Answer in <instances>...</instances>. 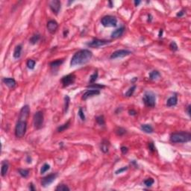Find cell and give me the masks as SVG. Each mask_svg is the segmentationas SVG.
<instances>
[{
  "label": "cell",
  "mask_w": 191,
  "mask_h": 191,
  "mask_svg": "<svg viewBox=\"0 0 191 191\" xmlns=\"http://www.w3.org/2000/svg\"><path fill=\"white\" fill-rule=\"evenodd\" d=\"M61 5V3L59 0H52L51 2H49V8L55 15H58L60 12Z\"/></svg>",
  "instance_id": "cell-12"
},
{
  "label": "cell",
  "mask_w": 191,
  "mask_h": 191,
  "mask_svg": "<svg viewBox=\"0 0 191 191\" xmlns=\"http://www.w3.org/2000/svg\"><path fill=\"white\" fill-rule=\"evenodd\" d=\"M58 173H51L49 175H48L47 176L43 177L41 180V185L43 187H47L49 186L51 183L55 182L56 178L58 177Z\"/></svg>",
  "instance_id": "cell-7"
},
{
  "label": "cell",
  "mask_w": 191,
  "mask_h": 191,
  "mask_svg": "<svg viewBox=\"0 0 191 191\" xmlns=\"http://www.w3.org/2000/svg\"><path fill=\"white\" fill-rule=\"evenodd\" d=\"M128 113L131 115V116H135L136 114H137V112L135 111V110H133V109H131V110H129L128 111Z\"/></svg>",
  "instance_id": "cell-43"
},
{
  "label": "cell",
  "mask_w": 191,
  "mask_h": 191,
  "mask_svg": "<svg viewBox=\"0 0 191 191\" xmlns=\"http://www.w3.org/2000/svg\"><path fill=\"white\" fill-rule=\"evenodd\" d=\"M22 49H23L22 45H17V47H15L14 54H13V56H14V58L15 59H18V58H20L21 53H22Z\"/></svg>",
  "instance_id": "cell-21"
},
{
  "label": "cell",
  "mask_w": 191,
  "mask_h": 191,
  "mask_svg": "<svg viewBox=\"0 0 191 191\" xmlns=\"http://www.w3.org/2000/svg\"><path fill=\"white\" fill-rule=\"evenodd\" d=\"M30 113V107L28 105H24L23 107H22V109L20 110L19 112V120H22V121H27V119L28 118Z\"/></svg>",
  "instance_id": "cell-11"
},
{
  "label": "cell",
  "mask_w": 191,
  "mask_h": 191,
  "mask_svg": "<svg viewBox=\"0 0 191 191\" xmlns=\"http://www.w3.org/2000/svg\"><path fill=\"white\" fill-rule=\"evenodd\" d=\"M125 32V28L124 27H120V28H117L115 31H113L111 33V37L113 39H116L118 37H120L123 34V33Z\"/></svg>",
  "instance_id": "cell-16"
},
{
  "label": "cell",
  "mask_w": 191,
  "mask_h": 191,
  "mask_svg": "<svg viewBox=\"0 0 191 191\" xmlns=\"http://www.w3.org/2000/svg\"><path fill=\"white\" fill-rule=\"evenodd\" d=\"M35 64H36L35 61H34L32 59H28V61H27V62H26L27 67H28V69H30V70H34V69Z\"/></svg>",
  "instance_id": "cell-33"
},
{
  "label": "cell",
  "mask_w": 191,
  "mask_h": 191,
  "mask_svg": "<svg viewBox=\"0 0 191 191\" xmlns=\"http://www.w3.org/2000/svg\"><path fill=\"white\" fill-rule=\"evenodd\" d=\"M131 54V51L128 49H119L117 51H113L110 57L111 59H117V58H121L126 56L129 55Z\"/></svg>",
  "instance_id": "cell-9"
},
{
  "label": "cell",
  "mask_w": 191,
  "mask_h": 191,
  "mask_svg": "<svg viewBox=\"0 0 191 191\" xmlns=\"http://www.w3.org/2000/svg\"><path fill=\"white\" fill-rule=\"evenodd\" d=\"M98 76H99L98 71L96 70V71H95V72L93 73V74H92L90 75V80H89V83H90V84H93V83H94V82L96 81V79H97Z\"/></svg>",
  "instance_id": "cell-29"
},
{
  "label": "cell",
  "mask_w": 191,
  "mask_h": 191,
  "mask_svg": "<svg viewBox=\"0 0 191 191\" xmlns=\"http://www.w3.org/2000/svg\"><path fill=\"white\" fill-rule=\"evenodd\" d=\"M109 146H110V143L107 140H102L100 145V149L103 153H107L109 150Z\"/></svg>",
  "instance_id": "cell-19"
},
{
  "label": "cell",
  "mask_w": 191,
  "mask_h": 191,
  "mask_svg": "<svg viewBox=\"0 0 191 191\" xmlns=\"http://www.w3.org/2000/svg\"><path fill=\"white\" fill-rule=\"evenodd\" d=\"M126 133V130L124 129L123 128H118L117 130H116V134L118 136H123Z\"/></svg>",
  "instance_id": "cell-36"
},
{
  "label": "cell",
  "mask_w": 191,
  "mask_h": 191,
  "mask_svg": "<svg viewBox=\"0 0 191 191\" xmlns=\"http://www.w3.org/2000/svg\"><path fill=\"white\" fill-rule=\"evenodd\" d=\"M143 102L146 107H154L156 104V96L151 91H146L143 97Z\"/></svg>",
  "instance_id": "cell-3"
},
{
  "label": "cell",
  "mask_w": 191,
  "mask_h": 191,
  "mask_svg": "<svg viewBox=\"0 0 191 191\" xmlns=\"http://www.w3.org/2000/svg\"><path fill=\"white\" fill-rule=\"evenodd\" d=\"M154 179L152 178H147L144 181V184L146 187H151L153 184H154Z\"/></svg>",
  "instance_id": "cell-35"
},
{
  "label": "cell",
  "mask_w": 191,
  "mask_h": 191,
  "mask_svg": "<svg viewBox=\"0 0 191 191\" xmlns=\"http://www.w3.org/2000/svg\"><path fill=\"white\" fill-rule=\"evenodd\" d=\"M170 141L173 143H184L191 140V134L187 131H180L173 133L170 135Z\"/></svg>",
  "instance_id": "cell-2"
},
{
  "label": "cell",
  "mask_w": 191,
  "mask_h": 191,
  "mask_svg": "<svg viewBox=\"0 0 191 191\" xmlns=\"http://www.w3.org/2000/svg\"><path fill=\"white\" fill-rule=\"evenodd\" d=\"M128 169V167H122V168H120V169H118L117 170L115 171V174H116V175H118V174H120V173H123V172L126 171Z\"/></svg>",
  "instance_id": "cell-39"
},
{
  "label": "cell",
  "mask_w": 191,
  "mask_h": 191,
  "mask_svg": "<svg viewBox=\"0 0 191 191\" xmlns=\"http://www.w3.org/2000/svg\"><path fill=\"white\" fill-rule=\"evenodd\" d=\"M108 4H109V8H113V2H112L111 1H109L108 2Z\"/></svg>",
  "instance_id": "cell-49"
},
{
  "label": "cell",
  "mask_w": 191,
  "mask_h": 191,
  "mask_svg": "<svg viewBox=\"0 0 191 191\" xmlns=\"http://www.w3.org/2000/svg\"><path fill=\"white\" fill-rule=\"evenodd\" d=\"M178 103V97L176 95L171 96L170 98H169L167 101V107H173V106H175Z\"/></svg>",
  "instance_id": "cell-18"
},
{
  "label": "cell",
  "mask_w": 191,
  "mask_h": 191,
  "mask_svg": "<svg viewBox=\"0 0 191 191\" xmlns=\"http://www.w3.org/2000/svg\"><path fill=\"white\" fill-rule=\"evenodd\" d=\"M96 121L99 126H102L105 124V118H104V116H102V115H100V116L96 117Z\"/></svg>",
  "instance_id": "cell-31"
},
{
  "label": "cell",
  "mask_w": 191,
  "mask_h": 191,
  "mask_svg": "<svg viewBox=\"0 0 191 191\" xmlns=\"http://www.w3.org/2000/svg\"><path fill=\"white\" fill-rule=\"evenodd\" d=\"M110 43V40H100V39H94L92 41L87 43V47H91V48H98L107 45Z\"/></svg>",
  "instance_id": "cell-10"
},
{
  "label": "cell",
  "mask_w": 191,
  "mask_h": 191,
  "mask_svg": "<svg viewBox=\"0 0 191 191\" xmlns=\"http://www.w3.org/2000/svg\"><path fill=\"white\" fill-rule=\"evenodd\" d=\"M75 78L76 77L74 74H68L66 75H64V77H62L61 81L63 87H66L73 84L75 81Z\"/></svg>",
  "instance_id": "cell-8"
},
{
  "label": "cell",
  "mask_w": 191,
  "mask_h": 191,
  "mask_svg": "<svg viewBox=\"0 0 191 191\" xmlns=\"http://www.w3.org/2000/svg\"><path fill=\"white\" fill-rule=\"evenodd\" d=\"M137 77H135V78L134 79L131 80V82H135V81H137Z\"/></svg>",
  "instance_id": "cell-50"
},
{
  "label": "cell",
  "mask_w": 191,
  "mask_h": 191,
  "mask_svg": "<svg viewBox=\"0 0 191 191\" xmlns=\"http://www.w3.org/2000/svg\"><path fill=\"white\" fill-rule=\"evenodd\" d=\"M136 85H133V86H131L130 88L128 90V91L125 93V96H126V97H131L134 93H135V89H136Z\"/></svg>",
  "instance_id": "cell-30"
},
{
  "label": "cell",
  "mask_w": 191,
  "mask_h": 191,
  "mask_svg": "<svg viewBox=\"0 0 191 191\" xmlns=\"http://www.w3.org/2000/svg\"><path fill=\"white\" fill-rule=\"evenodd\" d=\"M100 94V90H87L82 96V99L83 100H87V99L91 98L95 96H98Z\"/></svg>",
  "instance_id": "cell-13"
},
{
  "label": "cell",
  "mask_w": 191,
  "mask_h": 191,
  "mask_svg": "<svg viewBox=\"0 0 191 191\" xmlns=\"http://www.w3.org/2000/svg\"><path fill=\"white\" fill-rule=\"evenodd\" d=\"M2 81H3L4 84L6 86H8L9 88H14L17 85V82L13 78H5V79H3Z\"/></svg>",
  "instance_id": "cell-15"
},
{
  "label": "cell",
  "mask_w": 191,
  "mask_h": 191,
  "mask_svg": "<svg viewBox=\"0 0 191 191\" xmlns=\"http://www.w3.org/2000/svg\"><path fill=\"white\" fill-rule=\"evenodd\" d=\"M44 122V116L42 111H37L34 113L33 117L34 127L36 130H39L43 127Z\"/></svg>",
  "instance_id": "cell-5"
},
{
  "label": "cell",
  "mask_w": 191,
  "mask_h": 191,
  "mask_svg": "<svg viewBox=\"0 0 191 191\" xmlns=\"http://www.w3.org/2000/svg\"><path fill=\"white\" fill-rule=\"evenodd\" d=\"M160 77H161V74H160V73H159L158 71H157V70H153V71H152L149 75V79L152 80V81H154V80L158 79Z\"/></svg>",
  "instance_id": "cell-22"
},
{
  "label": "cell",
  "mask_w": 191,
  "mask_h": 191,
  "mask_svg": "<svg viewBox=\"0 0 191 191\" xmlns=\"http://www.w3.org/2000/svg\"><path fill=\"white\" fill-rule=\"evenodd\" d=\"M8 169H9V164L8 163V161H2V167H1V175H2V177H4V176H5L7 175Z\"/></svg>",
  "instance_id": "cell-17"
},
{
  "label": "cell",
  "mask_w": 191,
  "mask_h": 191,
  "mask_svg": "<svg viewBox=\"0 0 191 191\" xmlns=\"http://www.w3.org/2000/svg\"><path fill=\"white\" fill-rule=\"evenodd\" d=\"M101 23L105 27H116L117 25V19L113 16L107 15L102 18Z\"/></svg>",
  "instance_id": "cell-6"
},
{
  "label": "cell",
  "mask_w": 191,
  "mask_h": 191,
  "mask_svg": "<svg viewBox=\"0 0 191 191\" xmlns=\"http://www.w3.org/2000/svg\"><path fill=\"white\" fill-rule=\"evenodd\" d=\"M93 57V53L88 49H81L76 51L70 61V66H75L83 65L87 64L90 61Z\"/></svg>",
  "instance_id": "cell-1"
},
{
  "label": "cell",
  "mask_w": 191,
  "mask_h": 191,
  "mask_svg": "<svg viewBox=\"0 0 191 191\" xmlns=\"http://www.w3.org/2000/svg\"><path fill=\"white\" fill-rule=\"evenodd\" d=\"M64 63V60H62V59H58V60H56V61H54L51 62L50 64H49V66H50V67H51V69H55V68H58V66H60L62 64Z\"/></svg>",
  "instance_id": "cell-24"
},
{
  "label": "cell",
  "mask_w": 191,
  "mask_h": 191,
  "mask_svg": "<svg viewBox=\"0 0 191 191\" xmlns=\"http://www.w3.org/2000/svg\"><path fill=\"white\" fill-rule=\"evenodd\" d=\"M70 121H67L66 123L64 124H63V125H61L58 128H57V131L58 132H63V131H64L65 130H66L69 127H70Z\"/></svg>",
  "instance_id": "cell-26"
},
{
  "label": "cell",
  "mask_w": 191,
  "mask_h": 191,
  "mask_svg": "<svg viewBox=\"0 0 191 191\" xmlns=\"http://www.w3.org/2000/svg\"><path fill=\"white\" fill-rule=\"evenodd\" d=\"M49 169H50V166H49V164H48V163H44V164L42 166V167H41L40 173H41V174H44V173H47V171L49 170Z\"/></svg>",
  "instance_id": "cell-34"
},
{
  "label": "cell",
  "mask_w": 191,
  "mask_h": 191,
  "mask_svg": "<svg viewBox=\"0 0 191 191\" xmlns=\"http://www.w3.org/2000/svg\"><path fill=\"white\" fill-rule=\"evenodd\" d=\"M184 14H185V11H184V10H182V11H180L179 12H178L177 14H176V17H183Z\"/></svg>",
  "instance_id": "cell-41"
},
{
  "label": "cell",
  "mask_w": 191,
  "mask_h": 191,
  "mask_svg": "<svg viewBox=\"0 0 191 191\" xmlns=\"http://www.w3.org/2000/svg\"><path fill=\"white\" fill-rule=\"evenodd\" d=\"M78 114L79 116L80 119L82 120V121H84L86 120V117H85V114H84V111L81 107H80L79 110V112H78Z\"/></svg>",
  "instance_id": "cell-37"
},
{
  "label": "cell",
  "mask_w": 191,
  "mask_h": 191,
  "mask_svg": "<svg viewBox=\"0 0 191 191\" xmlns=\"http://www.w3.org/2000/svg\"><path fill=\"white\" fill-rule=\"evenodd\" d=\"M40 40V35L39 34H34L33 36H32V37L29 39V42H30V43H32V45H34V44H36Z\"/></svg>",
  "instance_id": "cell-25"
},
{
  "label": "cell",
  "mask_w": 191,
  "mask_h": 191,
  "mask_svg": "<svg viewBox=\"0 0 191 191\" xmlns=\"http://www.w3.org/2000/svg\"><path fill=\"white\" fill-rule=\"evenodd\" d=\"M190 105H189L187 107V114L189 116H190Z\"/></svg>",
  "instance_id": "cell-45"
},
{
  "label": "cell",
  "mask_w": 191,
  "mask_h": 191,
  "mask_svg": "<svg viewBox=\"0 0 191 191\" xmlns=\"http://www.w3.org/2000/svg\"><path fill=\"white\" fill-rule=\"evenodd\" d=\"M19 174L23 178H27L29 175V170L28 169H19L18 170Z\"/></svg>",
  "instance_id": "cell-32"
},
{
  "label": "cell",
  "mask_w": 191,
  "mask_h": 191,
  "mask_svg": "<svg viewBox=\"0 0 191 191\" xmlns=\"http://www.w3.org/2000/svg\"><path fill=\"white\" fill-rule=\"evenodd\" d=\"M47 29L51 34H54L56 32L57 29L58 28V24L55 20H49L47 25Z\"/></svg>",
  "instance_id": "cell-14"
},
{
  "label": "cell",
  "mask_w": 191,
  "mask_h": 191,
  "mask_svg": "<svg viewBox=\"0 0 191 191\" xmlns=\"http://www.w3.org/2000/svg\"><path fill=\"white\" fill-rule=\"evenodd\" d=\"M28 188H29V190H32V191H34L36 189H35V187L34 186V184H33L32 183H31V184H29V187H28Z\"/></svg>",
  "instance_id": "cell-44"
},
{
  "label": "cell",
  "mask_w": 191,
  "mask_h": 191,
  "mask_svg": "<svg viewBox=\"0 0 191 191\" xmlns=\"http://www.w3.org/2000/svg\"><path fill=\"white\" fill-rule=\"evenodd\" d=\"M120 150H121V152H122V153L123 154H126L128 152V149L126 147V146H122L121 147V149H120Z\"/></svg>",
  "instance_id": "cell-42"
},
{
  "label": "cell",
  "mask_w": 191,
  "mask_h": 191,
  "mask_svg": "<svg viewBox=\"0 0 191 191\" xmlns=\"http://www.w3.org/2000/svg\"><path fill=\"white\" fill-rule=\"evenodd\" d=\"M70 103V96H67V95H66L65 97H64V112H65V113H67V111H68Z\"/></svg>",
  "instance_id": "cell-28"
},
{
  "label": "cell",
  "mask_w": 191,
  "mask_h": 191,
  "mask_svg": "<svg viewBox=\"0 0 191 191\" xmlns=\"http://www.w3.org/2000/svg\"><path fill=\"white\" fill-rule=\"evenodd\" d=\"M87 88L90 89V90H100L101 89L105 88V85L99 84H94V83H93V84L87 85Z\"/></svg>",
  "instance_id": "cell-23"
},
{
  "label": "cell",
  "mask_w": 191,
  "mask_h": 191,
  "mask_svg": "<svg viewBox=\"0 0 191 191\" xmlns=\"http://www.w3.org/2000/svg\"><path fill=\"white\" fill-rule=\"evenodd\" d=\"M169 48H170V49L172 50V51H177L178 49V45L176 44V43L175 42V41H173V42H171V43L169 44Z\"/></svg>",
  "instance_id": "cell-38"
},
{
  "label": "cell",
  "mask_w": 191,
  "mask_h": 191,
  "mask_svg": "<svg viewBox=\"0 0 191 191\" xmlns=\"http://www.w3.org/2000/svg\"><path fill=\"white\" fill-rule=\"evenodd\" d=\"M140 128L143 131H144L145 133H147V134H152L154 132L153 127L149 124H143L141 126Z\"/></svg>",
  "instance_id": "cell-20"
},
{
  "label": "cell",
  "mask_w": 191,
  "mask_h": 191,
  "mask_svg": "<svg viewBox=\"0 0 191 191\" xmlns=\"http://www.w3.org/2000/svg\"><path fill=\"white\" fill-rule=\"evenodd\" d=\"M134 2H135V6H138V5H140V3H141V1H140V0H138V1L135 0Z\"/></svg>",
  "instance_id": "cell-47"
},
{
  "label": "cell",
  "mask_w": 191,
  "mask_h": 191,
  "mask_svg": "<svg viewBox=\"0 0 191 191\" xmlns=\"http://www.w3.org/2000/svg\"><path fill=\"white\" fill-rule=\"evenodd\" d=\"M27 129V122L18 120L15 126V136L17 138H22L25 135Z\"/></svg>",
  "instance_id": "cell-4"
},
{
  "label": "cell",
  "mask_w": 191,
  "mask_h": 191,
  "mask_svg": "<svg viewBox=\"0 0 191 191\" xmlns=\"http://www.w3.org/2000/svg\"><path fill=\"white\" fill-rule=\"evenodd\" d=\"M149 151H150V152H155L156 149H155V146H154V143H153L152 142H150V143H149Z\"/></svg>",
  "instance_id": "cell-40"
},
{
  "label": "cell",
  "mask_w": 191,
  "mask_h": 191,
  "mask_svg": "<svg viewBox=\"0 0 191 191\" xmlns=\"http://www.w3.org/2000/svg\"><path fill=\"white\" fill-rule=\"evenodd\" d=\"M162 35H163V29H161V30L159 31V34H158L159 38L162 37Z\"/></svg>",
  "instance_id": "cell-46"
},
{
  "label": "cell",
  "mask_w": 191,
  "mask_h": 191,
  "mask_svg": "<svg viewBox=\"0 0 191 191\" xmlns=\"http://www.w3.org/2000/svg\"><path fill=\"white\" fill-rule=\"evenodd\" d=\"M56 191H70V189L69 187L66 184H59L58 185V187L55 188Z\"/></svg>",
  "instance_id": "cell-27"
},
{
  "label": "cell",
  "mask_w": 191,
  "mask_h": 191,
  "mask_svg": "<svg viewBox=\"0 0 191 191\" xmlns=\"http://www.w3.org/2000/svg\"><path fill=\"white\" fill-rule=\"evenodd\" d=\"M27 163H32V158L29 157V156H28L27 157Z\"/></svg>",
  "instance_id": "cell-48"
}]
</instances>
